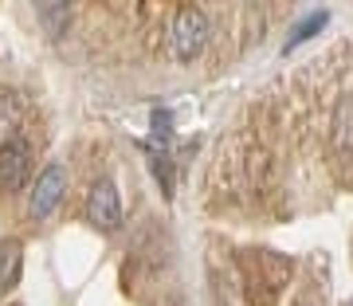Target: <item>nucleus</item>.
Instances as JSON below:
<instances>
[{
  "instance_id": "1a4fd4ad",
  "label": "nucleus",
  "mask_w": 353,
  "mask_h": 306,
  "mask_svg": "<svg viewBox=\"0 0 353 306\" xmlns=\"http://www.w3.org/2000/svg\"><path fill=\"white\" fill-rule=\"evenodd\" d=\"M16 126H20V102H16V94H0V138L8 141Z\"/></svg>"
},
{
  "instance_id": "39448f33",
  "label": "nucleus",
  "mask_w": 353,
  "mask_h": 306,
  "mask_svg": "<svg viewBox=\"0 0 353 306\" xmlns=\"http://www.w3.org/2000/svg\"><path fill=\"white\" fill-rule=\"evenodd\" d=\"M20 271H24V243L12 240V236H4L0 240V298L16 291Z\"/></svg>"
},
{
  "instance_id": "7ed1b4c3",
  "label": "nucleus",
  "mask_w": 353,
  "mask_h": 306,
  "mask_svg": "<svg viewBox=\"0 0 353 306\" xmlns=\"http://www.w3.org/2000/svg\"><path fill=\"white\" fill-rule=\"evenodd\" d=\"M36 173V157H32V145L24 138H8L0 141V185L8 192H20Z\"/></svg>"
},
{
  "instance_id": "9d476101",
  "label": "nucleus",
  "mask_w": 353,
  "mask_h": 306,
  "mask_svg": "<svg viewBox=\"0 0 353 306\" xmlns=\"http://www.w3.org/2000/svg\"><path fill=\"white\" fill-rule=\"evenodd\" d=\"M150 126H153V141H157V145H165V141H169V130H173L169 114H165V110H153V114H150Z\"/></svg>"
},
{
  "instance_id": "20e7f679",
  "label": "nucleus",
  "mask_w": 353,
  "mask_h": 306,
  "mask_svg": "<svg viewBox=\"0 0 353 306\" xmlns=\"http://www.w3.org/2000/svg\"><path fill=\"white\" fill-rule=\"evenodd\" d=\"M83 212H87V220L94 224V228H102V232H118L122 228V196H118V189H114V181L102 177V181L90 185Z\"/></svg>"
},
{
  "instance_id": "f03ea898",
  "label": "nucleus",
  "mask_w": 353,
  "mask_h": 306,
  "mask_svg": "<svg viewBox=\"0 0 353 306\" xmlns=\"http://www.w3.org/2000/svg\"><path fill=\"white\" fill-rule=\"evenodd\" d=\"M67 196V169L59 161H51L36 173L32 181V192H28V216L32 220H48Z\"/></svg>"
},
{
  "instance_id": "6e6552de",
  "label": "nucleus",
  "mask_w": 353,
  "mask_h": 306,
  "mask_svg": "<svg viewBox=\"0 0 353 306\" xmlns=\"http://www.w3.org/2000/svg\"><path fill=\"white\" fill-rule=\"evenodd\" d=\"M326 20H330L326 12H310V16H306V20H299V24L290 28L287 51H290V48H299V43H306V39L314 36V32H322V28H326Z\"/></svg>"
},
{
  "instance_id": "423d86ee",
  "label": "nucleus",
  "mask_w": 353,
  "mask_h": 306,
  "mask_svg": "<svg viewBox=\"0 0 353 306\" xmlns=\"http://www.w3.org/2000/svg\"><path fill=\"white\" fill-rule=\"evenodd\" d=\"M36 20H39V28H43V36L59 43V39L67 36V28H71V4H67V0H39Z\"/></svg>"
},
{
  "instance_id": "0eeeda50",
  "label": "nucleus",
  "mask_w": 353,
  "mask_h": 306,
  "mask_svg": "<svg viewBox=\"0 0 353 306\" xmlns=\"http://www.w3.org/2000/svg\"><path fill=\"white\" fill-rule=\"evenodd\" d=\"M334 145L353 150V99H341L334 110Z\"/></svg>"
},
{
  "instance_id": "f257e3e1",
  "label": "nucleus",
  "mask_w": 353,
  "mask_h": 306,
  "mask_svg": "<svg viewBox=\"0 0 353 306\" xmlns=\"http://www.w3.org/2000/svg\"><path fill=\"white\" fill-rule=\"evenodd\" d=\"M208 36H212V28H208V12L196 8V4H185V8H176L173 24H169V51H173L176 63H196L208 48Z\"/></svg>"
}]
</instances>
